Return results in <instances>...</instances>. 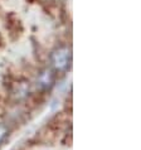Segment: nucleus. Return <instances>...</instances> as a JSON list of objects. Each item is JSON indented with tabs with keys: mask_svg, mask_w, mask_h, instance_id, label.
Here are the masks:
<instances>
[{
	"mask_svg": "<svg viewBox=\"0 0 141 150\" xmlns=\"http://www.w3.org/2000/svg\"><path fill=\"white\" fill-rule=\"evenodd\" d=\"M8 134V130H6V127L4 126V125H0V143L3 141V139L5 137V135Z\"/></svg>",
	"mask_w": 141,
	"mask_h": 150,
	"instance_id": "2",
	"label": "nucleus"
},
{
	"mask_svg": "<svg viewBox=\"0 0 141 150\" xmlns=\"http://www.w3.org/2000/svg\"><path fill=\"white\" fill-rule=\"evenodd\" d=\"M68 57L69 54L67 53L66 49H59L57 53H56V57H54V64L58 69H64L67 67V63H68Z\"/></svg>",
	"mask_w": 141,
	"mask_h": 150,
	"instance_id": "1",
	"label": "nucleus"
}]
</instances>
